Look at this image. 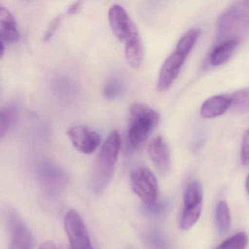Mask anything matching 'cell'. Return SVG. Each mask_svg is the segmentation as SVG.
<instances>
[{
  "label": "cell",
  "mask_w": 249,
  "mask_h": 249,
  "mask_svg": "<svg viewBox=\"0 0 249 249\" xmlns=\"http://www.w3.org/2000/svg\"><path fill=\"white\" fill-rule=\"evenodd\" d=\"M160 122V115L152 107L142 103H135L129 107L128 135L131 145L140 148Z\"/></svg>",
  "instance_id": "cell-3"
},
{
  "label": "cell",
  "mask_w": 249,
  "mask_h": 249,
  "mask_svg": "<svg viewBox=\"0 0 249 249\" xmlns=\"http://www.w3.org/2000/svg\"><path fill=\"white\" fill-rule=\"evenodd\" d=\"M120 148V135L118 131H113L102 146L91 170L90 186L94 193H101L110 183Z\"/></svg>",
  "instance_id": "cell-1"
},
{
  "label": "cell",
  "mask_w": 249,
  "mask_h": 249,
  "mask_svg": "<svg viewBox=\"0 0 249 249\" xmlns=\"http://www.w3.org/2000/svg\"><path fill=\"white\" fill-rule=\"evenodd\" d=\"M108 20L112 31L120 40H126L135 27L126 10L119 4H114L108 11Z\"/></svg>",
  "instance_id": "cell-9"
},
{
  "label": "cell",
  "mask_w": 249,
  "mask_h": 249,
  "mask_svg": "<svg viewBox=\"0 0 249 249\" xmlns=\"http://www.w3.org/2000/svg\"><path fill=\"white\" fill-rule=\"evenodd\" d=\"M240 159L243 165H249V129L243 135L240 149Z\"/></svg>",
  "instance_id": "cell-25"
},
{
  "label": "cell",
  "mask_w": 249,
  "mask_h": 249,
  "mask_svg": "<svg viewBox=\"0 0 249 249\" xmlns=\"http://www.w3.org/2000/svg\"><path fill=\"white\" fill-rule=\"evenodd\" d=\"M249 31V1H239L231 4L218 17L216 24L218 43Z\"/></svg>",
  "instance_id": "cell-2"
},
{
  "label": "cell",
  "mask_w": 249,
  "mask_h": 249,
  "mask_svg": "<svg viewBox=\"0 0 249 249\" xmlns=\"http://www.w3.org/2000/svg\"><path fill=\"white\" fill-rule=\"evenodd\" d=\"M215 221L220 232L229 231L231 226V216L228 205L224 201H221L215 208Z\"/></svg>",
  "instance_id": "cell-21"
},
{
  "label": "cell",
  "mask_w": 249,
  "mask_h": 249,
  "mask_svg": "<svg viewBox=\"0 0 249 249\" xmlns=\"http://www.w3.org/2000/svg\"><path fill=\"white\" fill-rule=\"evenodd\" d=\"M186 56L175 50L161 65L157 80V89L160 92L167 91L180 74Z\"/></svg>",
  "instance_id": "cell-8"
},
{
  "label": "cell",
  "mask_w": 249,
  "mask_h": 249,
  "mask_svg": "<svg viewBox=\"0 0 249 249\" xmlns=\"http://www.w3.org/2000/svg\"><path fill=\"white\" fill-rule=\"evenodd\" d=\"M40 249H57V248L52 242H45L40 246Z\"/></svg>",
  "instance_id": "cell-29"
},
{
  "label": "cell",
  "mask_w": 249,
  "mask_h": 249,
  "mask_svg": "<svg viewBox=\"0 0 249 249\" xmlns=\"http://www.w3.org/2000/svg\"><path fill=\"white\" fill-rule=\"evenodd\" d=\"M38 178L42 189L51 196L59 195L68 183V177L65 172L57 166L49 163L40 166Z\"/></svg>",
  "instance_id": "cell-6"
},
{
  "label": "cell",
  "mask_w": 249,
  "mask_h": 249,
  "mask_svg": "<svg viewBox=\"0 0 249 249\" xmlns=\"http://www.w3.org/2000/svg\"><path fill=\"white\" fill-rule=\"evenodd\" d=\"M124 91L123 83L119 78H110L103 88V94L106 98L113 100L122 95Z\"/></svg>",
  "instance_id": "cell-24"
},
{
  "label": "cell",
  "mask_w": 249,
  "mask_h": 249,
  "mask_svg": "<svg viewBox=\"0 0 249 249\" xmlns=\"http://www.w3.org/2000/svg\"><path fill=\"white\" fill-rule=\"evenodd\" d=\"M249 243V237L243 231L237 233L224 240L215 249H246Z\"/></svg>",
  "instance_id": "cell-23"
},
{
  "label": "cell",
  "mask_w": 249,
  "mask_h": 249,
  "mask_svg": "<svg viewBox=\"0 0 249 249\" xmlns=\"http://www.w3.org/2000/svg\"><path fill=\"white\" fill-rule=\"evenodd\" d=\"M83 2L81 1H77V2H72L67 10V13L68 14H74L78 12L82 5Z\"/></svg>",
  "instance_id": "cell-28"
},
{
  "label": "cell",
  "mask_w": 249,
  "mask_h": 249,
  "mask_svg": "<svg viewBox=\"0 0 249 249\" xmlns=\"http://www.w3.org/2000/svg\"><path fill=\"white\" fill-rule=\"evenodd\" d=\"M200 35L199 29H191L180 37L175 50L187 57L200 37Z\"/></svg>",
  "instance_id": "cell-19"
},
{
  "label": "cell",
  "mask_w": 249,
  "mask_h": 249,
  "mask_svg": "<svg viewBox=\"0 0 249 249\" xmlns=\"http://www.w3.org/2000/svg\"><path fill=\"white\" fill-rule=\"evenodd\" d=\"M202 210V205L192 209H183L179 221L180 229L188 230L192 228L199 220Z\"/></svg>",
  "instance_id": "cell-22"
},
{
  "label": "cell",
  "mask_w": 249,
  "mask_h": 249,
  "mask_svg": "<svg viewBox=\"0 0 249 249\" xmlns=\"http://www.w3.org/2000/svg\"><path fill=\"white\" fill-rule=\"evenodd\" d=\"M131 187L145 204L151 206L157 202L158 182L154 173L146 167H140L131 173Z\"/></svg>",
  "instance_id": "cell-4"
},
{
  "label": "cell",
  "mask_w": 249,
  "mask_h": 249,
  "mask_svg": "<svg viewBox=\"0 0 249 249\" xmlns=\"http://www.w3.org/2000/svg\"><path fill=\"white\" fill-rule=\"evenodd\" d=\"M65 229L71 249H94L87 226L77 211L71 210L67 213Z\"/></svg>",
  "instance_id": "cell-5"
},
{
  "label": "cell",
  "mask_w": 249,
  "mask_h": 249,
  "mask_svg": "<svg viewBox=\"0 0 249 249\" xmlns=\"http://www.w3.org/2000/svg\"><path fill=\"white\" fill-rule=\"evenodd\" d=\"M148 155L155 164L159 173L165 175L170 167V149L162 137L154 138L148 145Z\"/></svg>",
  "instance_id": "cell-11"
},
{
  "label": "cell",
  "mask_w": 249,
  "mask_h": 249,
  "mask_svg": "<svg viewBox=\"0 0 249 249\" xmlns=\"http://www.w3.org/2000/svg\"><path fill=\"white\" fill-rule=\"evenodd\" d=\"M62 20V16L61 14L56 16L54 18H52V21L49 22L44 35H43V40L47 41L52 37L55 32L57 30L58 27L60 25L61 21Z\"/></svg>",
  "instance_id": "cell-26"
},
{
  "label": "cell",
  "mask_w": 249,
  "mask_h": 249,
  "mask_svg": "<svg viewBox=\"0 0 249 249\" xmlns=\"http://www.w3.org/2000/svg\"><path fill=\"white\" fill-rule=\"evenodd\" d=\"M0 36L1 43L6 44L18 41L19 32L12 13L4 6L0 8Z\"/></svg>",
  "instance_id": "cell-14"
},
{
  "label": "cell",
  "mask_w": 249,
  "mask_h": 249,
  "mask_svg": "<svg viewBox=\"0 0 249 249\" xmlns=\"http://www.w3.org/2000/svg\"><path fill=\"white\" fill-rule=\"evenodd\" d=\"M9 224L12 233L9 249H33L34 240L28 227L14 214L9 216Z\"/></svg>",
  "instance_id": "cell-10"
},
{
  "label": "cell",
  "mask_w": 249,
  "mask_h": 249,
  "mask_svg": "<svg viewBox=\"0 0 249 249\" xmlns=\"http://www.w3.org/2000/svg\"><path fill=\"white\" fill-rule=\"evenodd\" d=\"M231 97L228 94H218L207 99L200 107L203 119H211L224 115L231 108Z\"/></svg>",
  "instance_id": "cell-12"
},
{
  "label": "cell",
  "mask_w": 249,
  "mask_h": 249,
  "mask_svg": "<svg viewBox=\"0 0 249 249\" xmlns=\"http://www.w3.org/2000/svg\"><path fill=\"white\" fill-rule=\"evenodd\" d=\"M143 46L136 26L125 40V57L132 68H139L143 60Z\"/></svg>",
  "instance_id": "cell-13"
},
{
  "label": "cell",
  "mask_w": 249,
  "mask_h": 249,
  "mask_svg": "<svg viewBox=\"0 0 249 249\" xmlns=\"http://www.w3.org/2000/svg\"><path fill=\"white\" fill-rule=\"evenodd\" d=\"M240 38H231L218 43L210 53L209 62L213 66L227 63L240 44Z\"/></svg>",
  "instance_id": "cell-15"
},
{
  "label": "cell",
  "mask_w": 249,
  "mask_h": 249,
  "mask_svg": "<svg viewBox=\"0 0 249 249\" xmlns=\"http://www.w3.org/2000/svg\"><path fill=\"white\" fill-rule=\"evenodd\" d=\"M203 189L197 180L192 181L188 185L183 197V209H192L202 205Z\"/></svg>",
  "instance_id": "cell-16"
},
{
  "label": "cell",
  "mask_w": 249,
  "mask_h": 249,
  "mask_svg": "<svg viewBox=\"0 0 249 249\" xmlns=\"http://www.w3.org/2000/svg\"><path fill=\"white\" fill-rule=\"evenodd\" d=\"M246 188L248 195H249V174L248 175L247 178L246 179Z\"/></svg>",
  "instance_id": "cell-30"
},
{
  "label": "cell",
  "mask_w": 249,
  "mask_h": 249,
  "mask_svg": "<svg viewBox=\"0 0 249 249\" xmlns=\"http://www.w3.org/2000/svg\"><path fill=\"white\" fill-rule=\"evenodd\" d=\"M142 238L148 249H173L165 234L157 229L148 230Z\"/></svg>",
  "instance_id": "cell-18"
},
{
  "label": "cell",
  "mask_w": 249,
  "mask_h": 249,
  "mask_svg": "<svg viewBox=\"0 0 249 249\" xmlns=\"http://www.w3.org/2000/svg\"><path fill=\"white\" fill-rule=\"evenodd\" d=\"M68 137L73 146L83 154L94 152L100 144L101 138L96 131L84 125H75L68 129Z\"/></svg>",
  "instance_id": "cell-7"
},
{
  "label": "cell",
  "mask_w": 249,
  "mask_h": 249,
  "mask_svg": "<svg viewBox=\"0 0 249 249\" xmlns=\"http://www.w3.org/2000/svg\"><path fill=\"white\" fill-rule=\"evenodd\" d=\"M231 108L237 113H249V87L241 89L230 94Z\"/></svg>",
  "instance_id": "cell-20"
},
{
  "label": "cell",
  "mask_w": 249,
  "mask_h": 249,
  "mask_svg": "<svg viewBox=\"0 0 249 249\" xmlns=\"http://www.w3.org/2000/svg\"><path fill=\"white\" fill-rule=\"evenodd\" d=\"M18 117V108L16 105L4 106L0 111V138H2L12 129Z\"/></svg>",
  "instance_id": "cell-17"
},
{
  "label": "cell",
  "mask_w": 249,
  "mask_h": 249,
  "mask_svg": "<svg viewBox=\"0 0 249 249\" xmlns=\"http://www.w3.org/2000/svg\"><path fill=\"white\" fill-rule=\"evenodd\" d=\"M145 207H147V211L150 213L160 215V214H163L167 211L169 207H170V205H169V202H167V201H163V202H159V203H157V202L154 205H151V206Z\"/></svg>",
  "instance_id": "cell-27"
}]
</instances>
